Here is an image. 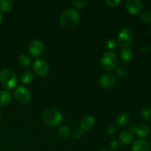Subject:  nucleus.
Returning <instances> with one entry per match:
<instances>
[{
  "mask_svg": "<svg viewBox=\"0 0 151 151\" xmlns=\"http://www.w3.org/2000/svg\"><path fill=\"white\" fill-rule=\"evenodd\" d=\"M81 21L79 12L73 8L65 10L60 16V24L65 28H72L77 26Z\"/></svg>",
  "mask_w": 151,
  "mask_h": 151,
  "instance_id": "nucleus-1",
  "label": "nucleus"
},
{
  "mask_svg": "<svg viewBox=\"0 0 151 151\" xmlns=\"http://www.w3.org/2000/svg\"><path fill=\"white\" fill-rule=\"evenodd\" d=\"M43 119L47 125L50 127H57L63 120L61 112L55 108H49L43 113Z\"/></svg>",
  "mask_w": 151,
  "mask_h": 151,
  "instance_id": "nucleus-2",
  "label": "nucleus"
},
{
  "mask_svg": "<svg viewBox=\"0 0 151 151\" xmlns=\"http://www.w3.org/2000/svg\"><path fill=\"white\" fill-rule=\"evenodd\" d=\"M0 81L4 88L7 90H11L17 84V75L12 69H3L0 72Z\"/></svg>",
  "mask_w": 151,
  "mask_h": 151,
  "instance_id": "nucleus-3",
  "label": "nucleus"
},
{
  "mask_svg": "<svg viewBox=\"0 0 151 151\" xmlns=\"http://www.w3.org/2000/svg\"><path fill=\"white\" fill-rule=\"evenodd\" d=\"M118 60L116 54L112 52H107L102 55L100 58L101 66L107 71H113L116 68Z\"/></svg>",
  "mask_w": 151,
  "mask_h": 151,
  "instance_id": "nucleus-4",
  "label": "nucleus"
},
{
  "mask_svg": "<svg viewBox=\"0 0 151 151\" xmlns=\"http://www.w3.org/2000/svg\"><path fill=\"white\" fill-rule=\"evenodd\" d=\"M134 39V32L129 28H123L118 34L117 44L122 48H128Z\"/></svg>",
  "mask_w": 151,
  "mask_h": 151,
  "instance_id": "nucleus-5",
  "label": "nucleus"
},
{
  "mask_svg": "<svg viewBox=\"0 0 151 151\" xmlns=\"http://www.w3.org/2000/svg\"><path fill=\"white\" fill-rule=\"evenodd\" d=\"M14 97L18 102L23 105H27L30 102L31 94L27 87L20 86L14 91Z\"/></svg>",
  "mask_w": 151,
  "mask_h": 151,
  "instance_id": "nucleus-6",
  "label": "nucleus"
},
{
  "mask_svg": "<svg viewBox=\"0 0 151 151\" xmlns=\"http://www.w3.org/2000/svg\"><path fill=\"white\" fill-rule=\"evenodd\" d=\"M34 72L39 77H44L49 73L50 71V65L48 62L44 59H38L36 60L32 66Z\"/></svg>",
  "mask_w": 151,
  "mask_h": 151,
  "instance_id": "nucleus-7",
  "label": "nucleus"
},
{
  "mask_svg": "<svg viewBox=\"0 0 151 151\" xmlns=\"http://www.w3.org/2000/svg\"><path fill=\"white\" fill-rule=\"evenodd\" d=\"M29 54L34 58H39L44 54V45L39 40H34L29 44L28 47Z\"/></svg>",
  "mask_w": 151,
  "mask_h": 151,
  "instance_id": "nucleus-8",
  "label": "nucleus"
},
{
  "mask_svg": "<svg viewBox=\"0 0 151 151\" xmlns=\"http://www.w3.org/2000/svg\"><path fill=\"white\" fill-rule=\"evenodd\" d=\"M125 7L128 13L133 15L139 14L143 9V4L140 0H127Z\"/></svg>",
  "mask_w": 151,
  "mask_h": 151,
  "instance_id": "nucleus-9",
  "label": "nucleus"
},
{
  "mask_svg": "<svg viewBox=\"0 0 151 151\" xmlns=\"http://www.w3.org/2000/svg\"><path fill=\"white\" fill-rule=\"evenodd\" d=\"M100 85L103 88H110L114 86L116 83V77L112 73L108 72L105 73L100 77Z\"/></svg>",
  "mask_w": 151,
  "mask_h": 151,
  "instance_id": "nucleus-10",
  "label": "nucleus"
},
{
  "mask_svg": "<svg viewBox=\"0 0 151 151\" xmlns=\"http://www.w3.org/2000/svg\"><path fill=\"white\" fill-rule=\"evenodd\" d=\"M132 151H150V145L144 139H138L134 142Z\"/></svg>",
  "mask_w": 151,
  "mask_h": 151,
  "instance_id": "nucleus-11",
  "label": "nucleus"
},
{
  "mask_svg": "<svg viewBox=\"0 0 151 151\" xmlns=\"http://www.w3.org/2000/svg\"><path fill=\"white\" fill-rule=\"evenodd\" d=\"M95 125V119L91 115H86L81 119L80 125L84 131H90Z\"/></svg>",
  "mask_w": 151,
  "mask_h": 151,
  "instance_id": "nucleus-12",
  "label": "nucleus"
},
{
  "mask_svg": "<svg viewBox=\"0 0 151 151\" xmlns=\"http://www.w3.org/2000/svg\"><path fill=\"white\" fill-rule=\"evenodd\" d=\"M119 57H120L121 61L124 63H131V60L134 58V52L130 48H124L121 50L119 53Z\"/></svg>",
  "mask_w": 151,
  "mask_h": 151,
  "instance_id": "nucleus-13",
  "label": "nucleus"
},
{
  "mask_svg": "<svg viewBox=\"0 0 151 151\" xmlns=\"http://www.w3.org/2000/svg\"><path fill=\"white\" fill-rule=\"evenodd\" d=\"M119 139L124 145H130L134 142V136L128 131H123L119 134Z\"/></svg>",
  "mask_w": 151,
  "mask_h": 151,
  "instance_id": "nucleus-14",
  "label": "nucleus"
},
{
  "mask_svg": "<svg viewBox=\"0 0 151 151\" xmlns=\"http://www.w3.org/2000/svg\"><path fill=\"white\" fill-rule=\"evenodd\" d=\"M130 115L127 112H122L119 114L116 118V124L119 126H125L129 122Z\"/></svg>",
  "mask_w": 151,
  "mask_h": 151,
  "instance_id": "nucleus-15",
  "label": "nucleus"
},
{
  "mask_svg": "<svg viewBox=\"0 0 151 151\" xmlns=\"http://www.w3.org/2000/svg\"><path fill=\"white\" fill-rule=\"evenodd\" d=\"M150 127L147 125H138V128H137V132H136V134L140 138H145L150 134Z\"/></svg>",
  "mask_w": 151,
  "mask_h": 151,
  "instance_id": "nucleus-16",
  "label": "nucleus"
},
{
  "mask_svg": "<svg viewBox=\"0 0 151 151\" xmlns=\"http://www.w3.org/2000/svg\"><path fill=\"white\" fill-rule=\"evenodd\" d=\"M12 96L7 90L0 91V106H4L10 102Z\"/></svg>",
  "mask_w": 151,
  "mask_h": 151,
  "instance_id": "nucleus-17",
  "label": "nucleus"
},
{
  "mask_svg": "<svg viewBox=\"0 0 151 151\" xmlns=\"http://www.w3.org/2000/svg\"><path fill=\"white\" fill-rule=\"evenodd\" d=\"M13 1L12 0H0V10L4 13L10 11L13 7Z\"/></svg>",
  "mask_w": 151,
  "mask_h": 151,
  "instance_id": "nucleus-18",
  "label": "nucleus"
},
{
  "mask_svg": "<svg viewBox=\"0 0 151 151\" xmlns=\"http://www.w3.org/2000/svg\"><path fill=\"white\" fill-rule=\"evenodd\" d=\"M58 134L62 139H68L71 135V130L66 125H62L58 130Z\"/></svg>",
  "mask_w": 151,
  "mask_h": 151,
  "instance_id": "nucleus-19",
  "label": "nucleus"
},
{
  "mask_svg": "<svg viewBox=\"0 0 151 151\" xmlns=\"http://www.w3.org/2000/svg\"><path fill=\"white\" fill-rule=\"evenodd\" d=\"M21 82L24 84H29L33 81V75L31 72L26 71L21 75Z\"/></svg>",
  "mask_w": 151,
  "mask_h": 151,
  "instance_id": "nucleus-20",
  "label": "nucleus"
},
{
  "mask_svg": "<svg viewBox=\"0 0 151 151\" xmlns=\"http://www.w3.org/2000/svg\"><path fill=\"white\" fill-rule=\"evenodd\" d=\"M19 63L22 66H29L31 63V58L27 55L22 54L19 57Z\"/></svg>",
  "mask_w": 151,
  "mask_h": 151,
  "instance_id": "nucleus-21",
  "label": "nucleus"
},
{
  "mask_svg": "<svg viewBox=\"0 0 151 151\" xmlns=\"http://www.w3.org/2000/svg\"><path fill=\"white\" fill-rule=\"evenodd\" d=\"M116 46H117V42L114 38H109L105 43V47L108 50H114L116 49Z\"/></svg>",
  "mask_w": 151,
  "mask_h": 151,
  "instance_id": "nucleus-22",
  "label": "nucleus"
},
{
  "mask_svg": "<svg viewBox=\"0 0 151 151\" xmlns=\"http://www.w3.org/2000/svg\"><path fill=\"white\" fill-rule=\"evenodd\" d=\"M140 19L145 23H150L151 22V10H145L142 12L140 16Z\"/></svg>",
  "mask_w": 151,
  "mask_h": 151,
  "instance_id": "nucleus-23",
  "label": "nucleus"
},
{
  "mask_svg": "<svg viewBox=\"0 0 151 151\" xmlns=\"http://www.w3.org/2000/svg\"><path fill=\"white\" fill-rule=\"evenodd\" d=\"M116 73L120 78L126 76L128 73V69L126 66H119L117 68H116Z\"/></svg>",
  "mask_w": 151,
  "mask_h": 151,
  "instance_id": "nucleus-24",
  "label": "nucleus"
},
{
  "mask_svg": "<svg viewBox=\"0 0 151 151\" xmlns=\"http://www.w3.org/2000/svg\"><path fill=\"white\" fill-rule=\"evenodd\" d=\"M84 130L80 127L73 130L72 131V136L75 139H81L84 135Z\"/></svg>",
  "mask_w": 151,
  "mask_h": 151,
  "instance_id": "nucleus-25",
  "label": "nucleus"
},
{
  "mask_svg": "<svg viewBox=\"0 0 151 151\" xmlns=\"http://www.w3.org/2000/svg\"><path fill=\"white\" fill-rule=\"evenodd\" d=\"M142 116L145 120L151 121V108H145L142 111Z\"/></svg>",
  "mask_w": 151,
  "mask_h": 151,
  "instance_id": "nucleus-26",
  "label": "nucleus"
},
{
  "mask_svg": "<svg viewBox=\"0 0 151 151\" xmlns=\"http://www.w3.org/2000/svg\"><path fill=\"white\" fill-rule=\"evenodd\" d=\"M87 4V1H83V0H74L72 1V4L75 6L76 8L81 9L83 8Z\"/></svg>",
  "mask_w": 151,
  "mask_h": 151,
  "instance_id": "nucleus-27",
  "label": "nucleus"
},
{
  "mask_svg": "<svg viewBox=\"0 0 151 151\" xmlns=\"http://www.w3.org/2000/svg\"><path fill=\"white\" fill-rule=\"evenodd\" d=\"M105 3L108 6H109V7H114L119 5V3H120V1L119 0H106Z\"/></svg>",
  "mask_w": 151,
  "mask_h": 151,
  "instance_id": "nucleus-28",
  "label": "nucleus"
},
{
  "mask_svg": "<svg viewBox=\"0 0 151 151\" xmlns=\"http://www.w3.org/2000/svg\"><path fill=\"white\" fill-rule=\"evenodd\" d=\"M109 146H110L111 149H112L113 150H116L120 147V143H119V141L114 139L110 143Z\"/></svg>",
  "mask_w": 151,
  "mask_h": 151,
  "instance_id": "nucleus-29",
  "label": "nucleus"
},
{
  "mask_svg": "<svg viewBox=\"0 0 151 151\" xmlns=\"http://www.w3.org/2000/svg\"><path fill=\"white\" fill-rule=\"evenodd\" d=\"M106 132H107V134L109 136H114L116 134V133L117 132V129L115 126L114 125H111L106 130Z\"/></svg>",
  "mask_w": 151,
  "mask_h": 151,
  "instance_id": "nucleus-30",
  "label": "nucleus"
},
{
  "mask_svg": "<svg viewBox=\"0 0 151 151\" xmlns=\"http://www.w3.org/2000/svg\"><path fill=\"white\" fill-rule=\"evenodd\" d=\"M137 128H138V125H137L136 124L134 123H132L131 124V125L128 126V131H130L131 133H132L133 134H134V133L137 132Z\"/></svg>",
  "mask_w": 151,
  "mask_h": 151,
  "instance_id": "nucleus-31",
  "label": "nucleus"
},
{
  "mask_svg": "<svg viewBox=\"0 0 151 151\" xmlns=\"http://www.w3.org/2000/svg\"><path fill=\"white\" fill-rule=\"evenodd\" d=\"M149 51H150V47H149V46L144 45L142 47L141 52L143 54H147V53H148Z\"/></svg>",
  "mask_w": 151,
  "mask_h": 151,
  "instance_id": "nucleus-32",
  "label": "nucleus"
},
{
  "mask_svg": "<svg viewBox=\"0 0 151 151\" xmlns=\"http://www.w3.org/2000/svg\"><path fill=\"white\" fill-rule=\"evenodd\" d=\"M1 22H2V15H1V13H0V25H1Z\"/></svg>",
  "mask_w": 151,
  "mask_h": 151,
  "instance_id": "nucleus-33",
  "label": "nucleus"
},
{
  "mask_svg": "<svg viewBox=\"0 0 151 151\" xmlns=\"http://www.w3.org/2000/svg\"><path fill=\"white\" fill-rule=\"evenodd\" d=\"M100 151H109V150H107V149H103V150H101Z\"/></svg>",
  "mask_w": 151,
  "mask_h": 151,
  "instance_id": "nucleus-34",
  "label": "nucleus"
},
{
  "mask_svg": "<svg viewBox=\"0 0 151 151\" xmlns=\"http://www.w3.org/2000/svg\"><path fill=\"white\" fill-rule=\"evenodd\" d=\"M0 118H1V113H0Z\"/></svg>",
  "mask_w": 151,
  "mask_h": 151,
  "instance_id": "nucleus-35",
  "label": "nucleus"
},
{
  "mask_svg": "<svg viewBox=\"0 0 151 151\" xmlns=\"http://www.w3.org/2000/svg\"><path fill=\"white\" fill-rule=\"evenodd\" d=\"M150 32H151V27H150Z\"/></svg>",
  "mask_w": 151,
  "mask_h": 151,
  "instance_id": "nucleus-36",
  "label": "nucleus"
},
{
  "mask_svg": "<svg viewBox=\"0 0 151 151\" xmlns=\"http://www.w3.org/2000/svg\"><path fill=\"white\" fill-rule=\"evenodd\" d=\"M150 50H151V48H150Z\"/></svg>",
  "mask_w": 151,
  "mask_h": 151,
  "instance_id": "nucleus-37",
  "label": "nucleus"
}]
</instances>
